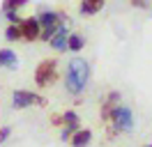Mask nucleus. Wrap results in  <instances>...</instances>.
Here are the masks:
<instances>
[{
    "instance_id": "obj_3",
    "label": "nucleus",
    "mask_w": 152,
    "mask_h": 147,
    "mask_svg": "<svg viewBox=\"0 0 152 147\" xmlns=\"http://www.w3.org/2000/svg\"><path fill=\"white\" fill-rule=\"evenodd\" d=\"M58 81V60L56 57H48L35 67V83L39 87H48Z\"/></svg>"
},
{
    "instance_id": "obj_7",
    "label": "nucleus",
    "mask_w": 152,
    "mask_h": 147,
    "mask_svg": "<svg viewBox=\"0 0 152 147\" xmlns=\"http://www.w3.org/2000/svg\"><path fill=\"white\" fill-rule=\"evenodd\" d=\"M39 25L42 28H48V25H62V23H67L65 14H60V12H53V9H44V12H39Z\"/></svg>"
},
{
    "instance_id": "obj_10",
    "label": "nucleus",
    "mask_w": 152,
    "mask_h": 147,
    "mask_svg": "<svg viewBox=\"0 0 152 147\" xmlns=\"http://www.w3.org/2000/svg\"><path fill=\"white\" fill-rule=\"evenodd\" d=\"M106 0H81V7L78 12L83 14V16H97L102 9H104Z\"/></svg>"
},
{
    "instance_id": "obj_20",
    "label": "nucleus",
    "mask_w": 152,
    "mask_h": 147,
    "mask_svg": "<svg viewBox=\"0 0 152 147\" xmlns=\"http://www.w3.org/2000/svg\"><path fill=\"white\" fill-rule=\"evenodd\" d=\"M150 2H152V0H150Z\"/></svg>"
},
{
    "instance_id": "obj_18",
    "label": "nucleus",
    "mask_w": 152,
    "mask_h": 147,
    "mask_svg": "<svg viewBox=\"0 0 152 147\" xmlns=\"http://www.w3.org/2000/svg\"><path fill=\"white\" fill-rule=\"evenodd\" d=\"M132 5H134V7H138V9H145L148 5H150V0H132Z\"/></svg>"
},
{
    "instance_id": "obj_13",
    "label": "nucleus",
    "mask_w": 152,
    "mask_h": 147,
    "mask_svg": "<svg viewBox=\"0 0 152 147\" xmlns=\"http://www.w3.org/2000/svg\"><path fill=\"white\" fill-rule=\"evenodd\" d=\"M5 39L7 41H21V23H10V25L5 28Z\"/></svg>"
},
{
    "instance_id": "obj_9",
    "label": "nucleus",
    "mask_w": 152,
    "mask_h": 147,
    "mask_svg": "<svg viewBox=\"0 0 152 147\" xmlns=\"http://www.w3.org/2000/svg\"><path fill=\"white\" fill-rule=\"evenodd\" d=\"M69 143H72V147H88L90 143H92V131H90V129L78 127L74 131V136L69 138Z\"/></svg>"
},
{
    "instance_id": "obj_15",
    "label": "nucleus",
    "mask_w": 152,
    "mask_h": 147,
    "mask_svg": "<svg viewBox=\"0 0 152 147\" xmlns=\"http://www.w3.org/2000/svg\"><path fill=\"white\" fill-rule=\"evenodd\" d=\"M5 18H7L10 23H16V25L23 21V18L19 16V9H5Z\"/></svg>"
},
{
    "instance_id": "obj_2",
    "label": "nucleus",
    "mask_w": 152,
    "mask_h": 147,
    "mask_svg": "<svg viewBox=\"0 0 152 147\" xmlns=\"http://www.w3.org/2000/svg\"><path fill=\"white\" fill-rule=\"evenodd\" d=\"M108 136H118V133H132L134 131V124H136V119H134V110L129 106H124V103H118L111 113V117H108Z\"/></svg>"
},
{
    "instance_id": "obj_19",
    "label": "nucleus",
    "mask_w": 152,
    "mask_h": 147,
    "mask_svg": "<svg viewBox=\"0 0 152 147\" xmlns=\"http://www.w3.org/2000/svg\"><path fill=\"white\" fill-rule=\"evenodd\" d=\"M145 147H152V143H150V145H145Z\"/></svg>"
},
{
    "instance_id": "obj_6",
    "label": "nucleus",
    "mask_w": 152,
    "mask_h": 147,
    "mask_svg": "<svg viewBox=\"0 0 152 147\" xmlns=\"http://www.w3.org/2000/svg\"><path fill=\"white\" fill-rule=\"evenodd\" d=\"M51 124L53 127H81V117L76 110H65V113H53L51 115Z\"/></svg>"
},
{
    "instance_id": "obj_12",
    "label": "nucleus",
    "mask_w": 152,
    "mask_h": 147,
    "mask_svg": "<svg viewBox=\"0 0 152 147\" xmlns=\"http://www.w3.org/2000/svg\"><path fill=\"white\" fill-rule=\"evenodd\" d=\"M19 57L12 48H0V69H16Z\"/></svg>"
},
{
    "instance_id": "obj_11",
    "label": "nucleus",
    "mask_w": 152,
    "mask_h": 147,
    "mask_svg": "<svg viewBox=\"0 0 152 147\" xmlns=\"http://www.w3.org/2000/svg\"><path fill=\"white\" fill-rule=\"evenodd\" d=\"M83 48H86V35L83 32H69V37H67V51L81 53Z\"/></svg>"
},
{
    "instance_id": "obj_17",
    "label": "nucleus",
    "mask_w": 152,
    "mask_h": 147,
    "mask_svg": "<svg viewBox=\"0 0 152 147\" xmlns=\"http://www.w3.org/2000/svg\"><path fill=\"white\" fill-rule=\"evenodd\" d=\"M10 136H12V129H10V127H2V129H0V145H2V143H5Z\"/></svg>"
},
{
    "instance_id": "obj_14",
    "label": "nucleus",
    "mask_w": 152,
    "mask_h": 147,
    "mask_svg": "<svg viewBox=\"0 0 152 147\" xmlns=\"http://www.w3.org/2000/svg\"><path fill=\"white\" fill-rule=\"evenodd\" d=\"M30 0H2V9H21L26 7Z\"/></svg>"
},
{
    "instance_id": "obj_4",
    "label": "nucleus",
    "mask_w": 152,
    "mask_h": 147,
    "mask_svg": "<svg viewBox=\"0 0 152 147\" xmlns=\"http://www.w3.org/2000/svg\"><path fill=\"white\" fill-rule=\"evenodd\" d=\"M12 106H14V110H26L32 106H46V99L30 90H14L12 92Z\"/></svg>"
},
{
    "instance_id": "obj_8",
    "label": "nucleus",
    "mask_w": 152,
    "mask_h": 147,
    "mask_svg": "<svg viewBox=\"0 0 152 147\" xmlns=\"http://www.w3.org/2000/svg\"><path fill=\"white\" fill-rule=\"evenodd\" d=\"M67 37H69V28H67V23H62L60 30L53 35V39L48 41V46H51L56 53H65L67 51Z\"/></svg>"
},
{
    "instance_id": "obj_16",
    "label": "nucleus",
    "mask_w": 152,
    "mask_h": 147,
    "mask_svg": "<svg viewBox=\"0 0 152 147\" xmlns=\"http://www.w3.org/2000/svg\"><path fill=\"white\" fill-rule=\"evenodd\" d=\"M60 129H62V131H60V138H62V140H69L78 127H60Z\"/></svg>"
},
{
    "instance_id": "obj_5",
    "label": "nucleus",
    "mask_w": 152,
    "mask_h": 147,
    "mask_svg": "<svg viewBox=\"0 0 152 147\" xmlns=\"http://www.w3.org/2000/svg\"><path fill=\"white\" fill-rule=\"evenodd\" d=\"M39 35H42V25H39L37 16H26L21 21V39L23 41H39Z\"/></svg>"
},
{
    "instance_id": "obj_1",
    "label": "nucleus",
    "mask_w": 152,
    "mask_h": 147,
    "mask_svg": "<svg viewBox=\"0 0 152 147\" xmlns=\"http://www.w3.org/2000/svg\"><path fill=\"white\" fill-rule=\"evenodd\" d=\"M90 74H92V67L86 57H72L67 62V69H65V90L72 94V97H78L83 94L90 83Z\"/></svg>"
}]
</instances>
